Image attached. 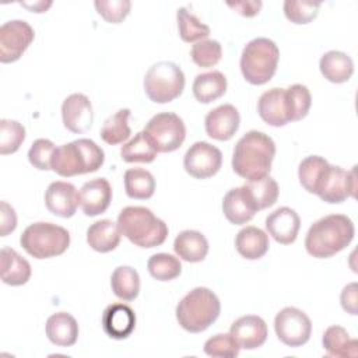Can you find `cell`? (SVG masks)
I'll return each mask as SVG.
<instances>
[{"mask_svg":"<svg viewBox=\"0 0 358 358\" xmlns=\"http://www.w3.org/2000/svg\"><path fill=\"white\" fill-rule=\"evenodd\" d=\"M222 211L231 224L243 225L249 222L259 210L249 190L245 186H241L227 192L222 200Z\"/></svg>","mask_w":358,"mask_h":358,"instance_id":"22","label":"cell"},{"mask_svg":"<svg viewBox=\"0 0 358 358\" xmlns=\"http://www.w3.org/2000/svg\"><path fill=\"white\" fill-rule=\"evenodd\" d=\"M241 347L231 334H215L204 343V352L213 358H235Z\"/></svg>","mask_w":358,"mask_h":358,"instance_id":"42","label":"cell"},{"mask_svg":"<svg viewBox=\"0 0 358 358\" xmlns=\"http://www.w3.org/2000/svg\"><path fill=\"white\" fill-rule=\"evenodd\" d=\"M274 155L273 138L263 131L250 130L238 140L234 148L232 169L243 179H259L270 173Z\"/></svg>","mask_w":358,"mask_h":358,"instance_id":"1","label":"cell"},{"mask_svg":"<svg viewBox=\"0 0 358 358\" xmlns=\"http://www.w3.org/2000/svg\"><path fill=\"white\" fill-rule=\"evenodd\" d=\"M105 161L103 150L90 138H78L56 147L52 158V171L70 178L98 171Z\"/></svg>","mask_w":358,"mask_h":358,"instance_id":"4","label":"cell"},{"mask_svg":"<svg viewBox=\"0 0 358 358\" xmlns=\"http://www.w3.org/2000/svg\"><path fill=\"white\" fill-rule=\"evenodd\" d=\"M235 248L238 253L248 260L262 259L270 248L268 235L257 227H245L236 234Z\"/></svg>","mask_w":358,"mask_h":358,"instance_id":"24","label":"cell"},{"mask_svg":"<svg viewBox=\"0 0 358 358\" xmlns=\"http://www.w3.org/2000/svg\"><path fill=\"white\" fill-rule=\"evenodd\" d=\"M355 228L344 214H330L313 222L305 238L306 252L316 259H327L345 249L354 239Z\"/></svg>","mask_w":358,"mask_h":358,"instance_id":"2","label":"cell"},{"mask_svg":"<svg viewBox=\"0 0 358 358\" xmlns=\"http://www.w3.org/2000/svg\"><path fill=\"white\" fill-rule=\"evenodd\" d=\"M148 273L158 281H171L180 275L182 264L178 257L169 253L152 255L147 262Z\"/></svg>","mask_w":358,"mask_h":358,"instance_id":"38","label":"cell"},{"mask_svg":"<svg viewBox=\"0 0 358 358\" xmlns=\"http://www.w3.org/2000/svg\"><path fill=\"white\" fill-rule=\"evenodd\" d=\"M102 329L115 340L127 338L136 327V313L126 303H112L102 313Z\"/></svg>","mask_w":358,"mask_h":358,"instance_id":"21","label":"cell"},{"mask_svg":"<svg viewBox=\"0 0 358 358\" xmlns=\"http://www.w3.org/2000/svg\"><path fill=\"white\" fill-rule=\"evenodd\" d=\"M55 151H56V145L50 140L38 138L32 143L28 151V159L34 168L39 171H50Z\"/></svg>","mask_w":358,"mask_h":358,"instance_id":"43","label":"cell"},{"mask_svg":"<svg viewBox=\"0 0 358 358\" xmlns=\"http://www.w3.org/2000/svg\"><path fill=\"white\" fill-rule=\"evenodd\" d=\"M22 7L28 8L32 13H45L50 6L52 1H34V3H20Z\"/></svg>","mask_w":358,"mask_h":358,"instance_id":"49","label":"cell"},{"mask_svg":"<svg viewBox=\"0 0 358 358\" xmlns=\"http://www.w3.org/2000/svg\"><path fill=\"white\" fill-rule=\"evenodd\" d=\"M319 69L327 81L341 84L351 78L354 73V63L347 53L340 50H329L320 57Z\"/></svg>","mask_w":358,"mask_h":358,"instance_id":"27","label":"cell"},{"mask_svg":"<svg viewBox=\"0 0 358 358\" xmlns=\"http://www.w3.org/2000/svg\"><path fill=\"white\" fill-rule=\"evenodd\" d=\"M228 7L235 10L238 14L243 17H255L259 14L262 8V1L260 0H243V1H235V3H227Z\"/></svg>","mask_w":358,"mask_h":358,"instance_id":"48","label":"cell"},{"mask_svg":"<svg viewBox=\"0 0 358 358\" xmlns=\"http://www.w3.org/2000/svg\"><path fill=\"white\" fill-rule=\"evenodd\" d=\"M274 330L282 344L288 347H301L310 338L312 322L303 310L287 306L275 315Z\"/></svg>","mask_w":358,"mask_h":358,"instance_id":"10","label":"cell"},{"mask_svg":"<svg viewBox=\"0 0 358 358\" xmlns=\"http://www.w3.org/2000/svg\"><path fill=\"white\" fill-rule=\"evenodd\" d=\"M129 117H130V109H119L116 113L109 116L105 122L103 126L101 127V138L109 144V145H116L123 141H126L130 134V126H129Z\"/></svg>","mask_w":358,"mask_h":358,"instance_id":"33","label":"cell"},{"mask_svg":"<svg viewBox=\"0 0 358 358\" xmlns=\"http://www.w3.org/2000/svg\"><path fill=\"white\" fill-rule=\"evenodd\" d=\"M157 151L145 137L144 131L137 133L131 140L120 148V157L124 162H144L150 164L157 158Z\"/></svg>","mask_w":358,"mask_h":358,"instance_id":"36","label":"cell"},{"mask_svg":"<svg viewBox=\"0 0 358 358\" xmlns=\"http://www.w3.org/2000/svg\"><path fill=\"white\" fill-rule=\"evenodd\" d=\"M185 88V74L172 62L152 64L144 76V91L155 103H168L176 99Z\"/></svg>","mask_w":358,"mask_h":358,"instance_id":"8","label":"cell"},{"mask_svg":"<svg viewBox=\"0 0 358 358\" xmlns=\"http://www.w3.org/2000/svg\"><path fill=\"white\" fill-rule=\"evenodd\" d=\"M229 334L241 348L256 350L266 343L268 331L266 322L260 316L246 315L231 324Z\"/></svg>","mask_w":358,"mask_h":358,"instance_id":"18","label":"cell"},{"mask_svg":"<svg viewBox=\"0 0 358 358\" xmlns=\"http://www.w3.org/2000/svg\"><path fill=\"white\" fill-rule=\"evenodd\" d=\"M301 228V218L298 213L289 207H280L270 213L266 218V229L271 238L281 245H291L295 242Z\"/></svg>","mask_w":358,"mask_h":358,"instance_id":"19","label":"cell"},{"mask_svg":"<svg viewBox=\"0 0 358 358\" xmlns=\"http://www.w3.org/2000/svg\"><path fill=\"white\" fill-rule=\"evenodd\" d=\"M25 140V127L11 119L0 120V154L7 155L15 152Z\"/></svg>","mask_w":358,"mask_h":358,"instance_id":"39","label":"cell"},{"mask_svg":"<svg viewBox=\"0 0 358 358\" xmlns=\"http://www.w3.org/2000/svg\"><path fill=\"white\" fill-rule=\"evenodd\" d=\"M120 234L138 248H155L165 242L168 225L141 206H127L117 215Z\"/></svg>","mask_w":358,"mask_h":358,"instance_id":"3","label":"cell"},{"mask_svg":"<svg viewBox=\"0 0 358 358\" xmlns=\"http://www.w3.org/2000/svg\"><path fill=\"white\" fill-rule=\"evenodd\" d=\"M62 120L71 133H85L94 120L92 105L88 96L80 92L69 95L62 103Z\"/></svg>","mask_w":358,"mask_h":358,"instance_id":"15","label":"cell"},{"mask_svg":"<svg viewBox=\"0 0 358 358\" xmlns=\"http://www.w3.org/2000/svg\"><path fill=\"white\" fill-rule=\"evenodd\" d=\"M280 59L277 45L268 38H255L246 43L241 55V71L243 78L253 85L268 83L275 74Z\"/></svg>","mask_w":358,"mask_h":358,"instance_id":"6","label":"cell"},{"mask_svg":"<svg viewBox=\"0 0 358 358\" xmlns=\"http://www.w3.org/2000/svg\"><path fill=\"white\" fill-rule=\"evenodd\" d=\"M80 206L88 217H95L106 211L112 200V187L105 178L85 182L78 192Z\"/></svg>","mask_w":358,"mask_h":358,"instance_id":"20","label":"cell"},{"mask_svg":"<svg viewBox=\"0 0 358 358\" xmlns=\"http://www.w3.org/2000/svg\"><path fill=\"white\" fill-rule=\"evenodd\" d=\"M50 343L57 347H71L78 338V323L67 312H57L48 317L45 326Z\"/></svg>","mask_w":358,"mask_h":358,"instance_id":"23","label":"cell"},{"mask_svg":"<svg viewBox=\"0 0 358 358\" xmlns=\"http://www.w3.org/2000/svg\"><path fill=\"white\" fill-rule=\"evenodd\" d=\"M173 250L182 260L199 263L204 260L208 253V241L201 232L186 229L175 238Z\"/></svg>","mask_w":358,"mask_h":358,"instance_id":"26","label":"cell"},{"mask_svg":"<svg viewBox=\"0 0 358 358\" xmlns=\"http://www.w3.org/2000/svg\"><path fill=\"white\" fill-rule=\"evenodd\" d=\"M329 165L330 164L320 155H309L302 159L298 166V178L302 187L315 194Z\"/></svg>","mask_w":358,"mask_h":358,"instance_id":"34","label":"cell"},{"mask_svg":"<svg viewBox=\"0 0 358 358\" xmlns=\"http://www.w3.org/2000/svg\"><path fill=\"white\" fill-rule=\"evenodd\" d=\"M1 259V281L11 287L24 285L31 277V264L11 248H3Z\"/></svg>","mask_w":358,"mask_h":358,"instance_id":"28","label":"cell"},{"mask_svg":"<svg viewBox=\"0 0 358 358\" xmlns=\"http://www.w3.org/2000/svg\"><path fill=\"white\" fill-rule=\"evenodd\" d=\"M243 186L249 190L259 211L271 207L273 204H275L278 199V185L268 175L259 179L248 180Z\"/></svg>","mask_w":358,"mask_h":358,"instance_id":"35","label":"cell"},{"mask_svg":"<svg viewBox=\"0 0 358 358\" xmlns=\"http://www.w3.org/2000/svg\"><path fill=\"white\" fill-rule=\"evenodd\" d=\"M124 190L130 199L147 200L155 192V179L152 173L143 168H130L123 176Z\"/></svg>","mask_w":358,"mask_h":358,"instance_id":"31","label":"cell"},{"mask_svg":"<svg viewBox=\"0 0 358 358\" xmlns=\"http://www.w3.org/2000/svg\"><path fill=\"white\" fill-rule=\"evenodd\" d=\"M221 165V151L207 141H197L190 145L183 158L185 171L196 179H207L214 176L220 171Z\"/></svg>","mask_w":358,"mask_h":358,"instance_id":"13","label":"cell"},{"mask_svg":"<svg viewBox=\"0 0 358 358\" xmlns=\"http://www.w3.org/2000/svg\"><path fill=\"white\" fill-rule=\"evenodd\" d=\"M192 91L200 103H210L221 98L227 91V77L217 70L197 74Z\"/></svg>","mask_w":358,"mask_h":358,"instance_id":"30","label":"cell"},{"mask_svg":"<svg viewBox=\"0 0 358 358\" xmlns=\"http://www.w3.org/2000/svg\"><path fill=\"white\" fill-rule=\"evenodd\" d=\"M35 38L34 28L22 20H10L0 27V62H17Z\"/></svg>","mask_w":358,"mask_h":358,"instance_id":"12","label":"cell"},{"mask_svg":"<svg viewBox=\"0 0 358 358\" xmlns=\"http://www.w3.org/2000/svg\"><path fill=\"white\" fill-rule=\"evenodd\" d=\"M287 92L292 110V122L302 120L308 115L312 105V96L308 87L302 84H292L287 88Z\"/></svg>","mask_w":358,"mask_h":358,"instance_id":"45","label":"cell"},{"mask_svg":"<svg viewBox=\"0 0 358 358\" xmlns=\"http://www.w3.org/2000/svg\"><path fill=\"white\" fill-rule=\"evenodd\" d=\"M355 168L357 166H354L351 171H345L341 166L329 165L315 194L330 204H338L343 203L347 197H355Z\"/></svg>","mask_w":358,"mask_h":358,"instance_id":"11","label":"cell"},{"mask_svg":"<svg viewBox=\"0 0 358 358\" xmlns=\"http://www.w3.org/2000/svg\"><path fill=\"white\" fill-rule=\"evenodd\" d=\"M46 208L62 218H70L76 214L80 204L78 192L73 183L56 180L52 182L45 192Z\"/></svg>","mask_w":358,"mask_h":358,"instance_id":"17","label":"cell"},{"mask_svg":"<svg viewBox=\"0 0 358 358\" xmlns=\"http://www.w3.org/2000/svg\"><path fill=\"white\" fill-rule=\"evenodd\" d=\"M143 131L157 152L176 151L186 137L183 120L173 112L157 113L148 120Z\"/></svg>","mask_w":358,"mask_h":358,"instance_id":"9","label":"cell"},{"mask_svg":"<svg viewBox=\"0 0 358 358\" xmlns=\"http://www.w3.org/2000/svg\"><path fill=\"white\" fill-rule=\"evenodd\" d=\"M322 3L319 1H301V0H285L284 14L285 17L298 25L308 24L317 17Z\"/></svg>","mask_w":358,"mask_h":358,"instance_id":"41","label":"cell"},{"mask_svg":"<svg viewBox=\"0 0 358 358\" xmlns=\"http://www.w3.org/2000/svg\"><path fill=\"white\" fill-rule=\"evenodd\" d=\"M24 250L35 259H50L63 255L70 245V234L66 228L52 222H34L20 236Z\"/></svg>","mask_w":358,"mask_h":358,"instance_id":"7","label":"cell"},{"mask_svg":"<svg viewBox=\"0 0 358 358\" xmlns=\"http://www.w3.org/2000/svg\"><path fill=\"white\" fill-rule=\"evenodd\" d=\"M98 14L110 24H120L130 13L129 0H96L94 3Z\"/></svg>","mask_w":358,"mask_h":358,"instance_id":"44","label":"cell"},{"mask_svg":"<svg viewBox=\"0 0 358 358\" xmlns=\"http://www.w3.org/2000/svg\"><path fill=\"white\" fill-rule=\"evenodd\" d=\"M218 296L206 287H197L186 294L176 306V320L189 333L207 330L220 316Z\"/></svg>","mask_w":358,"mask_h":358,"instance_id":"5","label":"cell"},{"mask_svg":"<svg viewBox=\"0 0 358 358\" xmlns=\"http://www.w3.org/2000/svg\"><path fill=\"white\" fill-rule=\"evenodd\" d=\"M221 43L214 39H201L190 50V57L199 67H213L221 60Z\"/></svg>","mask_w":358,"mask_h":358,"instance_id":"40","label":"cell"},{"mask_svg":"<svg viewBox=\"0 0 358 358\" xmlns=\"http://www.w3.org/2000/svg\"><path fill=\"white\" fill-rule=\"evenodd\" d=\"M119 225L112 220H99L87 229V243L99 253L115 250L120 243Z\"/></svg>","mask_w":358,"mask_h":358,"instance_id":"25","label":"cell"},{"mask_svg":"<svg viewBox=\"0 0 358 358\" xmlns=\"http://www.w3.org/2000/svg\"><path fill=\"white\" fill-rule=\"evenodd\" d=\"M176 20H178L179 36L185 42H199L210 35V27L203 24L186 7L178 8Z\"/></svg>","mask_w":358,"mask_h":358,"instance_id":"37","label":"cell"},{"mask_svg":"<svg viewBox=\"0 0 358 358\" xmlns=\"http://www.w3.org/2000/svg\"><path fill=\"white\" fill-rule=\"evenodd\" d=\"M239 123L241 116L238 109L231 103H224L206 115L204 129L208 137L218 141H227L238 131Z\"/></svg>","mask_w":358,"mask_h":358,"instance_id":"16","label":"cell"},{"mask_svg":"<svg viewBox=\"0 0 358 358\" xmlns=\"http://www.w3.org/2000/svg\"><path fill=\"white\" fill-rule=\"evenodd\" d=\"M113 294L122 301H133L140 292L138 273L130 266H119L110 275Z\"/></svg>","mask_w":358,"mask_h":358,"instance_id":"32","label":"cell"},{"mask_svg":"<svg viewBox=\"0 0 358 358\" xmlns=\"http://www.w3.org/2000/svg\"><path fill=\"white\" fill-rule=\"evenodd\" d=\"M323 348L326 350L327 357L347 358L357 357L358 354V341L351 338L348 331L341 326H330L324 330L322 337Z\"/></svg>","mask_w":358,"mask_h":358,"instance_id":"29","label":"cell"},{"mask_svg":"<svg viewBox=\"0 0 358 358\" xmlns=\"http://www.w3.org/2000/svg\"><path fill=\"white\" fill-rule=\"evenodd\" d=\"M17 227V214L14 208L7 203H0V236H7Z\"/></svg>","mask_w":358,"mask_h":358,"instance_id":"46","label":"cell"},{"mask_svg":"<svg viewBox=\"0 0 358 358\" xmlns=\"http://www.w3.org/2000/svg\"><path fill=\"white\" fill-rule=\"evenodd\" d=\"M340 302H341V306L343 309L355 316L358 315V306H357V282H351L348 285H345L341 291V295H340Z\"/></svg>","mask_w":358,"mask_h":358,"instance_id":"47","label":"cell"},{"mask_svg":"<svg viewBox=\"0 0 358 358\" xmlns=\"http://www.w3.org/2000/svg\"><path fill=\"white\" fill-rule=\"evenodd\" d=\"M257 113L270 126L281 127L292 122V110L287 88H271L257 101Z\"/></svg>","mask_w":358,"mask_h":358,"instance_id":"14","label":"cell"}]
</instances>
